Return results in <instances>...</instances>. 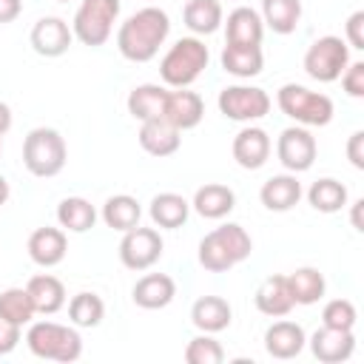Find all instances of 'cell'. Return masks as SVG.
I'll return each instance as SVG.
<instances>
[{
    "label": "cell",
    "mask_w": 364,
    "mask_h": 364,
    "mask_svg": "<svg viewBox=\"0 0 364 364\" xmlns=\"http://www.w3.org/2000/svg\"><path fill=\"white\" fill-rule=\"evenodd\" d=\"M347 159L353 162V168L364 171V131H353L347 139Z\"/></svg>",
    "instance_id": "cell-42"
},
{
    "label": "cell",
    "mask_w": 364,
    "mask_h": 364,
    "mask_svg": "<svg viewBox=\"0 0 364 364\" xmlns=\"http://www.w3.org/2000/svg\"><path fill=\"white\" fill-rule=\"evenodd\" d=\"M191 321L199 333H222L233 321V307L222 296H199L191 307Z\"/></svg>",
    "instance_id": "cell-22"
},
{
    "label": "cell",
    "mask_w": 364,
    "mask_h": 364,
    "mask_svg": "<svg viewBox=\"0 0 364 364\" xmlns=\"http://www.w3.org/2000/svg\"><path fill=\"white\" fill-rule=\"evenodd\" d=\"M253 301H256V310L262 316H270V318H282V316H287L296 307L293 293H290V284H287V276H282V273L267 276L256 287Z\"/></svg>",
    "instance_id": "cell-18"
},
{
    "label": "cell",
    "mask_w": 364,
    "mask_h": 364,
    "mask_svg": "<svg viewBox=\"0 0 364 364\" xmlns=\"http://www.w3.org/2000/svg\"><path fill=\"white\" fill-rule=\"evenodd\" d=\"M34 304H31V296L26 287H9L0 293V316L9 318L11 324H31L34 318Z\"/></svg>",
    "instance_id": "cell-36"
},
{
    "label": "cell",
    "mask_w": 364,
    "mask_h": 364,
    "mask_svg": "<svg viewBox=\"0 0 364 364\" xmlns=\"http://www.w3.org/2000/svg\"><path fill=\"white\" fill-rule=\"evenodd\" d=\"M216 105H219L222 117H228V119H233V122H247V125H250V122L262 119V117L270 111L273 102H270V94H267L264 88L236 82V85H225V88L219 91Z\"/></svg>",
    "instance_id": "cell-9"
},
{
    "label": "cell",
    "mask_w": 364,
    "mask_h": 364,
    "mask_svg": "<svg viewBox=\"0 0 364 364\" xmlns=\"http://www.w3.org/2000/svg\"><path fill=\"white\" fill-rule=\"evenodd\" d=\"M361 208H364V199H355L353 202V210H350V222H353V228L361 233L364 230V222H361Z\"/></svg>",
    "instance_id": "cell-44"
},
{
    "label": "cell",
    "mask_w": 364,
    "mask_h": 364,
    "mask_svg": "<svg viewBox=\"0 0 364 364\" xmlns=\"http://www.w3.org/2000/svg\"><path fill=\"white\" fill-rule=\"evenodd\" d=\"M139 219H142V208H139V202H136L131 193H114V196H108L105 205H102V222H105L111 230L125 233V230L136 228Z\"/></svg>",
    "instance_id": "cell-29"
},
{
    "label": "cell",
    "mask_w": 364,
    "mask_h": 364,
    "mask_svg": "<svg viewBox=\"0 0 364 364\" xmlns=\"http://www.w3.org/2000/svg\"><path fill=\"white\" fill-rule=\"evenodd\" d=\"M185 361L188 364H222L225 361V350L222 344L213 338V333H199L188 341L185 347Z\"/></svg>",
    "instance_id": "cell-37"
},
{
    "label": "cell",
    "mask_w": 364,
    "mask_h": 364,
    "mask_svg": "<svg viewBox=\"0 0 364 364\" xmlns=\"http://www.w3.org/2000/svg\"><path fill=\"white\" fill-rule=\"evenodd\" d=\"M28 256L34 264L40 267H54L65 259L68 253V239H65V230L63 228H37L31 236H28Z\"/></svg>",
    "instance_id": "cell-19"
},
{
    "label": "cell",
    "mask_w": 364,
    "mask_h": 364,
    "mask_svg": "<svg viewBox=\"0 0 364 364\" xmlns=\"http://www.w3.org/2000/svg\"><path fill=\"white\" fill-rule=\"evenodd\" d=\"M57 222L63 230H71V233H85L94 228L97 222V208L82 199V196H65L60 205H57Z\"/></svg>",
    "instance_id": "cell-32"
},
{
    "label": "cell",
    "mask_w": 364,
    "mask_h": 364,
    "mask_svg": "<svg viewBox=\"0 0 364 364\" xmlns=\"http://www.w3.org/2000/svg\"><path fill=\"white\" fill-rule=\"evenodd\" d=\"M307 344V336H304V327L296 324V321H273L267 330H264V350L270 358H279V361H287V358H296Z\"/></svg>",
    "instance_id": "cell-16"
},
{
    "label": "cell",
    "mask_w": 364,
    "mask_h": 364,
    "mask_svg": "<svg viewBox=\"0 0 364 364\" xmlns=\"http://www.w3.org/2000/svg\"><path fill=\"white\" fill-rule=\"evenodd\" d=\"M276 105L282 108L284 117H290L296 125H304V128H321L336 114V105L327 94L310 91L299 82H284L276 91Z\"/></svg>",
    "instance_id": "cell-5"
},
{
    "label": "cell",
    "mask_w": 364,
    "mask_h": 364,
    "mask_svg": "<svg viewBox=\"0 0 364 364\" xmlns=\"http://www.w3.org/2000/svg\"><path fill=\"white\" fill-rule=\"evenodd\" d=\"M182 20L193 31V37H205V34L219 31L225 11L219 0H188L182 9Z\"/></svg>",
    "instance_id": "cell-28"
},
{
    "label": "cell",
    "mask_w": 364,
    "mask_h": 364,
    "mask_svg": "<svg viewBox=\"0 0 364 364\" xmlns=\"http://www.w3.org/2000/svg\"><path fill=\"white\" fill-rule=\"evenodd\" d=\"M20 338H23V327L0 316V355H9L20 344Z\"/></svg>",
    "instance_id": "cell-41"
},
{
    "label": "cell",
    "mask_w": 364,
    "mask_h": 364,
    "mask_svg": "<svg viewBox=\"0 0 364 364\" xmlns=\"http://www.w3.org/2000/svg\"><path fill=\"white\" fill-rule=\"evenodd\" d=\"M57 3H68V0H57Z\"/></svg>",
    "instance_id": "cell-48"
},
{
    "label": "cell",
    "mask_w": 364,
    "mask_h": 364,
    "mask_svg": "<svg viewBox=\"0 0 364 364\" xmlns=\"http://www.w3.org/2000/svg\"><path fill=\"white\" fill-rule=\"evenodd\" d=\"M225 23V43H236V46H262L264 37V23L262 14L250 6H236Z\"/></svg>",
    "instance_id": "cell-21"
},
{
    "label": "cell",
    "mask_w": 364,
    "mask_h": 364,
    "mask_svg": "<svg viewBox=\"0 0 364 364\" xmlns=\"http://www.w3.org/2000/svg\"><path fill=\"white\" fill-rule=\"evenodd\" d=\"M341 85L344 91L353 97V100H361L364 97V63L355 60V63H347V68L341 71Z\"/></svg>",
    "instance_id": "cell-39"
},
{
    "label": "cell",
    "mask_w": 364,
    "mask_h": 364,
    "mask_svg": "<svg viewBox=\"0 0 364 364\" xmlns=\"http://www.w3.org/2000/svg\"><path fill=\"white\" fill-rule=\"evenodd\" d=\"M162 117L176 128V131H191L202 122L205 117V102L196 91H188V88H176V91H168L165 97V105H162Z\"/></svg>",
    "instance_id": "cell-15"
},
{
    "label": "cell",
    "mask_w": 364,
    "mask_h": 364,
    "mask_svg": "<svg viewBox=\"0 0 364 364\" xmlns=\"http://www.w3.org/2000/svg\"><path fill=\"white\" fill-rule=\"evenodd\" d=\"M287 284H290L296 304H316L324 299V290H327L324 273L318 267H296L287 276Z\"/></svg>",
    "instance_id": "cell-33"
},
{
    "label": "cell",
    "mask_w": 364,
    "mask_h": 364,
    "mask_svg": "<svg viewBox=\"0 0 364 364\" xmlns=\"http://www.w3.org/2000/svg\"><path fill=\"white\" fill-rule=\"evenodd\" d=\"M253 253V239L250 233L236 225V222H228V225H219L213 228L210 233L202 236L199 242V264L210 273H225L236 264H242L247 256Z\"/></svg>",
    "instance_id": "cell-2"
},
{
    "label": "cell",
    "mask_w": 364,
    "mask_h": 364,
    "mask_svg": "<svg viewBox=\"0 0 364 364\" xmlns=\"http://www.w3.org/2000/svg\"><path fill=\"white\" fill-rule=\"evenodd\" d=\"M307 344H310V353L321 361V364H341V361H347L350 355H353V350H355V336H353V330H336V327H318L310 338H307Z\"/></svg>",
    "instance_id": "cell-14"
},
{
    "label": "cell",
    "mask_w": 364,
    "mask_h": 364,
    "mask_svg": "<svg viewBox=\"0 0 364 364\" xmlns=\"http://www.w3.org/2000/svg\"><path fill=\"white\" fill-rule=\"evenodd\" d=\"M9 193H11V191H9V182H6V176L0 173V208L9 202Z\"/></svg>",
    "instance_id": "cell-46"
},
{
    "label": "cell",
    "mask_w": 364,
    "mask_h": 364,
    "mask_svg": "<svg viewBox=\"0 0 364 364\" xmlns=\"http://www.w3.org/2000/svg\"><path fill=\"white\" fill-rule=\"evenodd\" d=\"M301 20V0H262V23L273 34H293Z\"/></svg>",
    "instance_id": "cell-31"
},
{
    "label": "cell",
    "mask_w": 364,
    "mask_h": 364,
    "mask_svg": "<svg viewBox=\"0 0 364 364\" xmlns=\"http://www.w3.org/2000/svg\"><path fill=\"white\" fill-rule=\"evenodd\" d=\"M119 17V0H82L71 20V31L82 46L100 48Z\"/></svg>",
    "instance_id": "cell-7"
},
{
    "label": "cell",
    "mask_w": 364,
    "mask_h": 364,
    "mask_svg": "<svg viewBox=\"0 0 364 364\" xmlns=\"http://www.w3.org/2000/svg\"><path fill=\"white\" fill-rule=\"evenodd\" d=\"M139 145L145 154L151 156H171L179 151L182 145V131H176L165 117H154V119H145L139 122Z\"/></svg>",
    "instance_id": "cell-17"
},
{
    "label": "cell",
    "mask_w": 364,
    "mask_h": 364,
    "mask_svg": "<svg viewBox=\"0 0 364 364\" xmlns=\"http://www.w3.org/2000/svg\"><path fill=\"white\" fill-rule=\"evenodd\" d=\"M358 321V310L350 299H333L324 304L321 310V324L324 327H336V330H353Z\"/></svg>",
    "instance_id": "cell-38"
},
{
    "label": "cell",
    "mask_w": 364,
    "mask_h": 364,
    "mask_svg": "<svg viewBox=\"0 0 364 364\" xmlns=\"http://www.w3.org/2000/svg\"><path fill=\"white\" fill-rule=\"evenodd\" d=\"M230 151H233V159H236L239 168H245V171H259V168L267 162V156H270V151H273V142H270V136H267L264 128L245 125V128L233 136Z\"/></svg>",
    "instance_id": "cell-13"
},
{
    "label": "cell",
    "mask_w": 364,
    "mask_h": 364,
    "mask_svg": "<svg viewBox=\"0 0 364 364\" xmlns=\"http://www.w3.org/2000/svg\"><path fill=\"white\" fill-rule=\"evenodd\" d=\"M171 34V17L159 6H142L117 28V48L131 63H148Z\"/></svg>",
    "instance_id": "cell-1"
},
{
    "label": "cell",
    "mask_w": 364,
    "mask_h": 364,
    "mask_svg": "<svg viewBox=\"0 0 364 364\" xmlns=\"http://www.w3.org/2000/svg\"><path fill=\"white\" fill-rule=\"evenodd\" d=\"M191 208L202 219H225L236 208V193L222 182H208V185L196 188Z\"/></svg>",
    "instance_id": "cell-25"
},
{
    "label": "cell",
    "mask_w": 364,
    "mask_h": 364,
    "mask_svg": "<svg viewBox=\"0 0 364 364\" xmlns=\"http://www.w3.org/2000/svg\"><path fill=\"white\" fill-rule=\"evenodd\" d=\"M65 159H68V148H65V139H63L60 131L40 125V128H31L26 134V139H23V165L31 176L51 179L65 168Z\"/></svg>",
    "instance_id": "cell-4"
},
{
    "label": "cell",
    "mask_w": 364,
    "mask_h": 364,
    "mask_svg": "<svg viewBox=\"0 0 364 364\" xmlns=\"http://www.w3.org/2000/svg\"><path fill=\"white\" fill-rule=\"evenodd\" d=\"M176 296V282L168 273H145L142 279H136L131 299L136 307L142 310H162L173 301Z\"/></svg>",
    "instance_id": "cell-20"
},
{
    "label": "cell",
    "mask_w": 364,
    "mask_h": 364,
    "mask_svg": "<svg viewBox=\"0 0 364 364\" xmlns=\"http://www.w3.org/2000/svg\"><path fill=\"white\" fill-rule=\"evenodd\" d=\"M0 151H3V136H0Z\"/></svg>",
    "instance_id": "cell-47"
},
{
    "label": "cell",
    "mask_w": 364,
    "mask_h": 364,
    "mask_svg": "<svg viewBox=\"0 0 364 364\" xmlns=\"http://www.w3.org/2000/svg\"><path fill=\"white\" fill-rule=\"evenodd\" d=\"M26 290H28V296H31L34 310L43 313V316H54L57 310L65 307V299H68V296H65V284H63L57 276H51V273H37V276H31L28 284H26Z\"/></svg>",
    "instance_id": "cell-27"
},
{
    "label": "cell",
    "mask_w": 364,
    "mask_h": 364,
    "mask_svg": "<svg viewBox=\"0 0 364 364\" xmlns=\"http://www.w3.org/2000/svg\"><path fill=\"white\" fill-rule=\"evenodd\" d=\"M26 344L37 358L71 364L82 355V336L77 327L57 324V321H34L26 333Z\"/></svg>",
    "instance_id": "cell-6"
},
{
    "label": "cell",
    "mask_w": 364,
    "mask_h": 364,
    "mask_svg": "<svg viewBox=\"0 0 364 364\" xmlns=\"http://www.w3.org/2000/svg\"><path fill=\"white\" fill-rule=\"evenodd\" d=\"M165 97L168 91L156 82H142V85H134L131 94H128V114L139 122L145 119H154V117H162V105H165Z\"/></svg>",
    "instance_id": "cell-30"
},
{
    "label": "cell",
    "mask_w": 364,
    "mask_h": 364,
    "mask_svg": "<svg viewBox=\"0 0 364 364\" xmlns=\"http://www.w3.org/2000/svg\"><path fill=\"white\" fill-rule=\"evenodd\" d=\"M68 318L74 327H97L105 318V301L97 293H77L68 301Z\"/></svg>",
    "instance_id": "cell-35"
},
{
    "label": "cell",
    "mask_w": 364,
    "mask_h": 364,
    "mask_svg": "<svg viewBox=\"0 0 364 364\" xmlns=\"http://www.w3.org/2000/svg\"><path fill=\"white\" fill-rule=\"evenodd\" d=\"M307 202L313 210L318 213H338L344 205H347V188L333 179V176H324V179H316L310 188H307Z\"/></svg>",
    "instance_id": "cell-34"
},
{
    "label": "cell",
    "mask_w": 364,
    "mask_h": 364,
    "mask_svg": "<svg viewBox=\"0 0 364 364\" xmlns=\"http://www.w3.org/2000/svg\"><path fill=\"white\" fill-rule=\"evenodd\" d=\"M210 51L199 37H179L159 60V77L171 88H188L208 68Z\"/></svg>",
    "instance_id": "cell-3"
},
{
    "label": "cell",
    "mask_w": 364,
    "mask_h": 364,
    "mask_svg": "<svg viewBox=\"0 0 364 364\" xmlns=\"http://www.w3.org/2000/svg\"><path fill=\"white\" fill-rule=\"evenodd\" d=\"M148 213H151V222L162 230H176L188 222V213H191V202L182 196V193H173V191H162L151 199L148 205Z\"/></svg>",
    "instance_id": "cell-26"
},
{
    "label": "cell",
    "mask_w": 364,
    "mask_h": 364,
    "mask_svg": "<svg viewBox=\"0 0 364 364\" xmlns=\"http://www.w3.org/2000/svg\"><path fill=\"white\" fill-rule=\"evenodd\" d=\"M23 11V0H0V23L17 20Z\"/></svg>",
    "instance_id": "cell-43"
},
{
    "label": "cell",
    "mask_w": 364,
    "mask_h": 364,
    "mask_svg": "<svg viewBox=\"0 0 364 364\" xmlns=\"http://www.w3.org/2000/svg\"><path fill=\"white\" fill-rule=\"evenodd\" d=\"M259 199H262V205L267 210L284 213V210H290V208L299 205V199H301V182L296 179V173H276V176H270L262 185Z\"/></svg>",
    "instance_id": "cell-24"
},
{
    "label": "cell",
    "mask_w": 364,
    "mask_h": 364,
    "mask_svg": "<svg viewBox=\"0 0 364 364\" xmlns=\"http://www.w3.org/2000/svg\"><path fill=\"white\" fill-rule=\"evenodd\" d=\"M28 40H31V48L40 57H63L71 48L74 31L63 17H40L31 26Z\"/></svg>",
    "instance_id": "cell-12"
},
{
    "label": "cell",
    "mask_w": 364,
    "mask_h": 364,
    "mask_svg": "<svg viewBox=\"0 0 364 364\" xmlns=\"http://www.w3.org/2000/svg\"><path fill=\"white\" fill-rule=\"evenodd\" d=\"M162 250H165V242L159 236L156 228H131L122 233V242H119V262L128 267V270H148L154 267L159 259H162Z\"/></svg>",
    "instance_id": "cell-10"
},
{
    "label": "cell",
    "mask_w": 364,
    "mask_h": 364,
    "mask_svg": "<svg viewBox=\"0 0 364 364\" xmlns=\"http://www.w3.org/2000/svg\"><path fill=\"white\" fill-rule=\"evenodd\" d=\"M11 128V108L6 102H0V136Z\"/></svg>",
    "instance_id": "cell-45"
},
{
    "label": "cell",
    "mask_w": 364,
    "mask_h": 364,
    "mask_svg": "<svg viewBox=\"0 0 364 364\" xmlns=\"http://www.w3.org/2000/svg\"><path fill=\"white\" fill-rule=\"evenodd\" d=\"M344 43L350 48H364V11H353L344 23Z\"/></svg>",
    "instance_id": "cell-40"
},
{
    "label": "cell",
    "mask_w": 364,
    "mask_h": 364,
    "mask_svg": "<svg viewBox=\"0 0 364 364\" xmlns=\"http://www.w3.org/2000/svg\"><path fill=\"white\" fill-rule=\"evenodd\" d=\"M316 154H318L316 136L304 125H290L276 139V156H279V162L284 165L287 173L310 171L313 162H316Z\"/></svg>",
    "instance_id": "cell-11"
},
{
    "label": "cell",
    "mask_w": 364,
    "mask_h": 364,
    "mask_svg": "<svg viewBox=\"0 0 364 364\" xmlns=\"http://www.w3.org/2000/svg\"><path fill=\"white\" fill-rule=\"evenodd\" d=\"M347 63H350V46L336 34H324L313 40L310 48L304 51V71L316 82H336L347 68Z\"/></svg>",
    "instance_id": "cell-8"
},
{
    "label": "cell",
    "mask_w": 364,
    "mask_h": 364,
    "mask_svg": "<svg viewBox=\"0 0 364 364\" xmlns=\"http://www.w3.org/2000/svg\"><path fill=\"white\" fill-rule=\"evenodd\" d=\"M225 74L236 77V80H250L256 74H262L264 68V54L262 46H236V43H225L222 57H219Z\"/></svg>",
    "instance_id": "cell-23"
}]
</instances>
